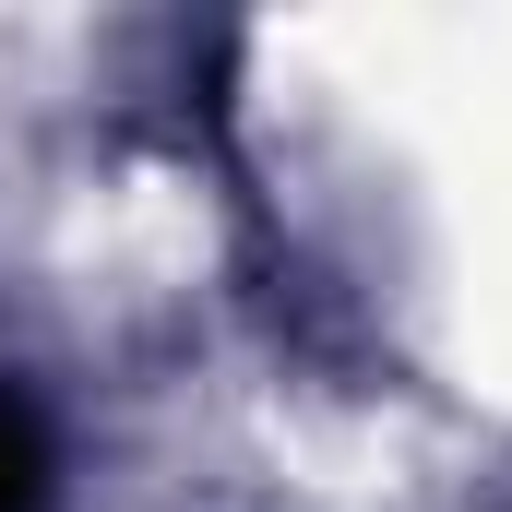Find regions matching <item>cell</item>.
Segmentation results:
<instances>
[{
	"instance_id": "6da1fadb",
	"label": "cell",
	"mask_w": 512,
	"mask_h": 512,
	"mask_svg": "<svg viewBox=\"0 0 512 512\" xmlns=\"http://www.w3.org/2000/svg\"><path fill=\"white\" fill-rule=\"evenodd\" d=\"M36 501H48V441L24 405H0V512H36Z\"/></svg>"
}]
</instances>
